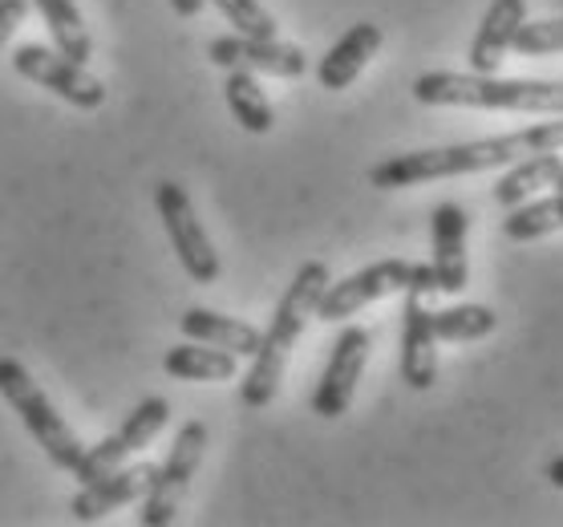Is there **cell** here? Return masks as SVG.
I'll list each match as a JSON object with an SVG mask.
<instances>
[{"mask_svg": "<svg viewBox=\"0 0 563 527\" xmlns=\"http://www.w3.org/2000/svg\"><path fill=\"white\" fill-rule=\"evenodd\" d=\"M543 151H563V114L560 122H539V127L495 134V139L454 142V146H430V151L382 158L377 167H369V187L397 191V187H418V183L434 179H459V175L511 167L519 158L543 155Z\"/></svg>", "mask_w": 563, "mask_h": 527, "instance_id": "cell-1", "label": "cell"}, {"mask_svg": "<svg viewBox=\"0 0 563 527\" xmlns=\"http://www.w3.org/2000/svg\"><path fill=\"white\" fill-rule=\"evenodd\" d=\"M329 264L324 260H305L300 268H296L292 284L284 288L280 305L272 312V325L260 333V349L256 358H252V370H247L244 386H240V402H244L247 410H264L272 398H276V389L284 382V365L292 358L296 341L305 333V325L317 317V300L320 293L329 288Z\"/></svg>", "mask_w": 563, "mask_h": 527, "instance_id": "cell-2", "label": "cell"}, {"mask_svg": "<svg viewBox=\"0 0 563 527\" xmlns=\"http://www.w3.org/2000/svg\"><path fill=\"white\" fill-rule=\"evenodd\" d=\"M422 106H466V110H515V114H563V81L499 78V74H450L434 69L413 81Z\"/></svg>", "mask_w": 563, "mask_h": 527, "instance_id": "cell-3", "label": "cell"}, {"mask_svg": "<svg viewBox=\"0 0 563 527\" xmlns=\"http://www.w3.org/2000/svg\"><path fill=\"white\" fill-rule=\"evenodd\" d=\"M0 398L13 406L21 426H25L29 435H33V442L49 454V463L57 466V471H74V466L81 463L86 442L65 426L62 414L53 410L49 394L33 382V373L16 358H0Z\"/></svg>", "mask_w": 563, "mask_h": 527, "instance_id": "cell-4", "label": "cell"}, {"mask_svg": "<svg viewBox=\"0 0 563 527\" xmlns=\"http://www.w3.org/2000/svg\"><path fill=\"white\" fill-rule=\"evenodd\" d=\"M394 293H418L430 296L438 293L434 268L430 264H418V260H377L369 268L353 272L345 281H329V288L320 293L317 300V321H345L353 312H361L365 305L382 300V296Z\"/></svg>", "mask_w": 563, "mask_h": 527, "instance_id": "cell-5", "label": "cell"}, {"mask_svg": "<svg viewBox=\"0 0 563 527\" xmlns=\"http://www.w3.org/2000/svg\"><path fill=\"white\" fill-rule=\"evenodd\" d=\"M203 450H207V422H199V418L183 422V430L175 435V447H170V454H167V463L154 466L151 487L142 495V512H139L142 527L175 524L183 495H187L195 471L203 463Z\"/></svg>", "mask_w": 563, "mask_h": 527, "instance_id": "cell-6", "label": "cell"}, {"mask_svg": "<svg viewBox=\"0 0 563 527\" xmlns=\"http://www.w3.org/2000/svg\"><path fill=\"white\" fill-rule=\"evenodd\" d=\"M154 211L163 219V228H167V240L175 248V256H179L183 272L191 276L195 284H216L219 281V252L211 244V235L207 228L199 223L195 216V204L187 187L175 179H163L154 187Z\"/></svg>", "mask_w": 563, "mask_h": 527, "instance_id": "cell-7", "label": "cell"}, {"mask_svg": "<svg viewBox=\"0 0 563 527\" xmlns=\"http://www.w3.org/2000/svg\"><path fill=\"white\" fill-rule=\"evenodd\" d=\"M13 69L25 81H37L41 90H49V94H57V98H65L69 106H77V110H102L106 106L102 81L93 78L81 62L49 50V45H37V41L21 45V50L13 53Z\"/></svg>", "mask_w": 563, "mask_h": 527, "instance_id": "cell-8", "label": "cell"}, {"mask_svg": "<svg viewBox=\"0 0 563 527\" xmlns=\"http://www.w3.org/2000/svg\"><path fill=\"white\" fill-rule=\"evenodd\" d=\"M170 422V402L167 398H142L134 410L126 414V422L118 426L114 435L102 438L98 447H86L81 463L69 471L77 483H90V479L110 475L114 466H122L134 454V450L151 447L154 438L163 435V426Z\"/></svg>", "mask_w": 563, "mask_h": 527, "instance_id": "cell-9", "label": "cell"}, {"mask_svg": "<svg viewBox=\"0 0 563 527\" xmlns=\"http://www.w3.org/2000/svg\"><path fill=\"white\" fill-rule=\"evenodd\" d=\"M369 349H373V337L361 325H345L336 333L329 365H324L317 389H312V414H320V418H341L353 406V394H357V382L361 373H365Z\"/></svg>", "mask_w": 563, "mask_h": 527, "instance_id": "cell-10", "label": "cell"}, {"mask_svg": "<svg viewBox=\"0 0 563 527\" xmlns=\"http://www.w3.org/2000/svg\"><path fill=\"white\" fill-rule=\"evenodd\" d=\"M207 57L223 69H247V74H272V78H300L308 69V57L300 45H284L276 37H244V33L216 37L207 45Z\"/></svg>", "mask_w": 563, "mask_h": 527, "instance_id": "cell-11", "label": "cell"}, {"mask_svg": "<svg viewBox=\"0 0 563 527\" xmlns=\"http://www.w3.org/2000/svg\"><path fill=\"white\" fill-rule=\"evenodd\" d=\"M151 479H154L151 463L114 466L110 475L81 483V491H77L74 503H69V512H74L77 524H98V519H106V515L122 512L126 503L142 499V495H146V487H151Z\"/></svg>", "mask_w": 563, "mask_h": 527, "instance_id": "cell-12", "label": "cell"}, {"mask_svg": "<svg viewBox=\"0 0 563 527\" xmlns=\"http://www.w3.org/2000/svg\"><path fill=\"white\" fill-rule=\"evenodd\" d=\"M401 382L410 389H430L438 382L434 321L418 293H406L401 305Z\"/></svg>", "mask_w": 563, "mask_h": 527, "instance_id": "cell-13", "label": "cell"}, {"mask_svg": "<svg viewBox=\"0 0 563 527\" xmlns=\"http://www.w3.org/2000/svg\"><path fill=\"white\" fill-rule=\"evenodd\" d=\"M466 228L471 216L459 204H438L430 216V235H434V281L438 293H462L471 281V264H466Z\"/></svg>", "mask_w": 563, "mask_h": 527, "instance_id": "cell-14", "label": "cell"}, {"mask_svg": "<svg viewBox=\"0 0 563 527\" xmlns=\"http://www.w3.org/2000/svg\"><path fill=\"white\" fill-rule=\"evenodd\" d=\"M382 25H373V21H361V25H353L345 33V37L336 41L333 50L320 57L317 65V81L320 90H349L353 81L361 78V69L377 57V50H382Z\"/></svg>", "mask_w": 563, "mask_h": 527, "instance_id": "cell-15", "label": "cell"}, {"mask_svg": "<svg viewBox=\"0 0 563 527\" xmlns=\"http://www.w3.org/2000/svg\"><path fill=\"white\" fill-rule=\"evenodd\" d=\"M527 21V0H490V9L478 21L471 41V74H499L503 57L511 50L515 33Z\"/></svg>", "mask_w": 563, "mask_h": 527, "instance_id": "cell-16", "label": "cell"}, {"mask_svg": "<svg viewBox=\"0 0 563 527\" xmlns=\"http://www.w3.org/2000/svg\"><path fill=\"white\" fill-rule=\"evenodd\" d=\"M179 329L187 341H203V345L228 349L235 358H256L260 329L240 321V317H223L216 309H187L179 317Z\"/></svg>", "mask_w": 563, "mask_h": 527, "instance_id": "cell-17", "label": "cell"}, {"mask_svg": "<svg viewBox=\"0 0 563 527\" xmlns=\"http://www.w3.org/2000/svg\"><path fill=\"white\" fill-rule=\"evenodd\" d=\"M163 370L175 382H231L240 373V358L228 353V349L203 345V341H187V345L167 349Z\"/></svg>", "mask_w": 563, "mask_h": 527, "instance_id": "cell-18", "label": "cell"}, {"mask_svg": "<svg viewBox=\"0 0 563 527\" xmlns=\"http://www.w3.org/2000/svg\"><path fill=\"white\" fill-rule=\"evenodd\" d=\"M560 171H563V158L555 155V151H543V155L519 158V163H511V167H507V175L495 183V204L511 211V207H519L523 199H531L536 191L551 187Z\"/></svg>", "mask_w": 563, "mask_h": 527, "instance_id": "cell-19", "label": "cell"}, {"mask_svg": "<svg viewBox=\"0 0 563 527\" xmlns=\"http://www.w3.org/2000/svg\"><path fill=\"white\" fill-rule=\"evenodd\" d=\"M37 4L41 21L49 29L53 37V50L65 53V57H74V62H90L93 57V37L86 21H81V9H77V0H33Z\"/></svg>", "mask_w": 563, "mask_h": 527, "instance_id": "cell-20", "label": "cell"}, {"mask_svg": "<svg viewBox=\"0 0 563 527\" xmlns=\"http://www.w3.org/2000/svg\"><path fill=\"white\" fill-rule=\"evenodd\" d=\"M223 98H228L231 118H235L247 134H268V130L276 127V110H272L268 94L260 90L256 74L231 69L228 81H223Z\"/></svg>", "mask_w": 563, "mask_h": 527, "instance_id": "cell-21", "label": "cell"}, {"mask_svg": "<svg viewBox=\"0 0 563 527\" xmlns=\"http://www.w3.org/2000/svg\"><path fill=\"white\" fill-rule=\"evenodd\" d=\"M551 232H563V195L551 191L543 199H523L519 207L507 211L503 219V235L515 240V244H531V240H543Z\"/></svg>", "mask_w": 563, "mask_h": 527, "instance_id": "cell-22", "label": "cell"}, {"mask_svg": "<svg viewBox=\"0 0 563 527\" xmlns=\"http://www.w3.org/2000/svg\"><path fill=\"white\" fill-rule=\"evenodd\" d=\"M438 341H483L499 329V312L487 305H450L430 312Z\"/></svg>", "mask_w": 563, "mask_h": 527, "instance_id": "cell-23", "label": "cell"}, {"mask_svg": "<svg viewBox=\"0 0 563 527\" xmlns=\"http://www.w3.org/2000/svg\"><path fill=\"white\" fill-rule=\"evenodd\" d=\"M216 9L228 17V25H235V33H244V37L272 41L280 33L276 17H272L260 0H216Z\"/></svg>", "mask_w": 563, "mask_h": 527, "instance_id": "cell-24", "label": "cell"}, {"mask_svg": "<svg viewBox=\"0 0 563 527\" xmlns=\"http://www.w3.org/2000/svg\"><path fill=\"white\" fill-rule=\"evenodd\" d=\"M511 50L519 57H548V53H563V17H548V21H523L515 33Z\"/></svg>", "mask_w": 563, "mask_h": 527, "instance_id": "cell-25", "label": "cell"}, {"mask_svg": "<svg viewBox=\"0 0 563 527\" xmlns=\"http://www.w3.org/2000/svg\"><path fill=\"white\" fill-rule=\"evenodd\" d=\"M29 17V0H0V45L13 37L16 25Z\"/></svg>", "mask_w": 563, "mask_h": 527, "instance_id": "cell-26", "label": "cell"}, {"mask_svg": "<svg viewBox=\"0 0 563 527\" xmlns=\"http://www.w3.org/2000/svg\"><path fill=\"white\" fill-rule=\"evenodd\" d=\"M203 4L207 0H170V9H175L179 17H199L203 13Z\"/></svg>", "mask_w": 563, "mask_h": 527, "instance_id": "cell-27", "label": "cell"}, {"mask_svg": "<svg viewBox=\"0 0 563 527\" xmlns=\"http://www.w3.org/2000/svg\"><path fill=\"white\" fill-rule=\"evenodd\" d=\"M548 479H551V487H560V491H563V454L548 463Z\"/></svg>", "mask_w": 563, "mask_h": 527, "instance_id": "cell-28", "label": "cell"}, {"mask_svg": "<svg viewBox=\"0 0 563 527\" xmlns=\"http://www.w3.org/2000/svg\"><path fill=\"white\" fill-rule=\"evenodd\" d=\"M551 191H560V195H563V171L555 175V183H551Z\"/></svg>", "mask_w": 563, "mask_h": 527, "instance_id": "cell-29", "label": "cell"}]
</instances>
